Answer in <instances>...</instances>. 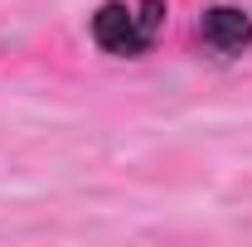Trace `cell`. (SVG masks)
Returning a JSON list of instances; mask_svg holds the SVG:
<instances>
[{"mask_svg":"<svg viewBox=\"0 0 252 247\" xmlns=\"http://www.w3.org/2000/svg\"><path fill=\"white\" fill-rule=\"evenodd\" d=\"M165 25L160 0H107L93 15V44L112 59H141Z\"/></svg>","mask_w":252,"mask_h":247,"instance_id":"cell-1","label":"cell"},{"mask_svg":"<svg viewBox=\"0 0 252 247\" xmlns=\"http://www.w3.org/2000/svg\"><path fill=\"white\" fill-rule=\"evenodd\" d=\"M199 44H204V54H214V59H238V54H248L252 49V15L238 10V5H214V10H204V20H199Z\"/></svg>","mask_w":252,"mask_h":247,"instance_id":"cell-2","label":"cell"}]
</instances>
